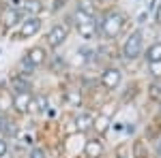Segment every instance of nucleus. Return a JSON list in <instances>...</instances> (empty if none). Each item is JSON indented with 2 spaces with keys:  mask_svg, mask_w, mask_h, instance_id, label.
I'll list each match as a JSON object with an SVG mask.
<instances>
[{
  "mask_svg": "<svg viewBox=\"0 0 161 158\" xmlns=\"http://www.w3.org/2000/svg\"><path fill=\"white\" fill-rule=\"evenodd\" d=\"M50 111H52L50 94L47 92H41V90H35V94H32V115L45 118Z\"/></svg>",
  "mask_w": 161,
  "mask_h": 158,
  "instance_id": "obj_12",
  "label": "nucleus"
},
{
  "mask_svg": "<svg viewBox=\"0 0 161 158\" xmlns=\"http://www.w3.org/2000/svg\"><path fill=\"white\" fill-rule=\"evenodd\" d=\"M153 17H155V24L161 26V0H159V4L155 7V15H153Z\"/></svg>",
  "mask_w": 161,
  "mask_h": 158,
  "instance_id": "obj_19",
  "label": "nucleus"
},
{
  "mask_svg": "<svg viewBox=\"0 0 161 158\" xmlns=\"http://www.w3.org/2000/svg\"><path fill=\"white\" fill-rule=\"evenodd\" d=\"M148 98L153 103H161V81H150L148 85Z\"/></svg>",
  "mask_w": 161,
  "mask_h": 158,
  "instance_id": "obj_15",
  "label": "nucleus"
},
{
  "mask_svg": "<svg viewBox=\"0 0 161 158\" xmlns=\"http://www.w3.org/2000/svg\"><path fill=\"white\" fill-rule=\"evenodd\" d=\"M144 49H146V38H144V30L142 28H136V30H131V32H127L123 38V43H120V58L125 62H137L142 58V54H144Z\"/></svg>",
  "mask_w": 161,
  "mask_h": 158,
  "instance_id": "obj_3",
  "label": "nucleus"
},
{
  "mask_svg": "<svg viewBox=\"0 0 161 158\" xmlns=\"http://www.w3.org/2000/svg\"><path fill=\"white\" fill-rule=\"evenodd\" d=\"M142 60H144L146 66L155 64V62H161V38H157V41H153V43L146 45L144 54H142Z\"/></svg>",
  "mask_w": 161,
  "mask_h": 158,
  "instance_id": "obj_13",
  "label": "nucleus"
},
{
  "mask_svg": "<svg viewBox=\"0 0 161 158\" xmlns=\"http://www.w3.org/2000/svg\"><path fill=\"white\" fill-rule=\"evenodd\" d=\"M129 15L120 7H108L97 15V38L103 43H116L120 37L127 34Z\"/></svg>",
  "mask_w": 161,
  "mask_h": 158,
  "instance_id": "obj_1",
  "label": "nucleus"
},
{
  "mask_svg": "<svg viewBox=\"0 0 161 158\" xmlns=\"http://www.w3.org/2000/svg\"><path fill=\"white\" fill-rule=\"evenodd\" d=\"M157 122H161V103L157 105Z\"/></svg>",
  "mask_w": 161,
  "mask_h": 158,
  "instance_id": "obj_21",
  "label": "nucleus"
},
{
  "mask_svg": "<svg viewBox=\"0 0 161 158\" xmlns=\"http://www.w3.org/2000/svg\"><path fill=\"white\" fill-rule=\"evenodd\" d=\"M22 19H24V13L17 7H9V4L2 2V7H0V32L2 34L13 32L17 26L22 24Z\"/></svg>",
  "mask_w": 161,
  "mask_h": 158,
  "instance_id": "obj_7",
  "label": "nucleus"
},
{
  "mask_svg": "<svg viewBox=\"0 0 161 158\" xmlns=\"http://www.w3.org/2000/svg\"><path fill=\"white\" fill-rule=\"evenodd\" d=\"M26 158H50V152L45 150V145L37 143V145H32V147L26 150Z\"/></svg>",
  "mask_w": 161,
  "mask_h": 158,
  "instance_id": "obj_14",
  "label": "nucleus"
},
{
  "mask_svg": "<svg viewBox=\"0 0 161 158\" xmlns=\"http://www.w3.org/2000/svg\"><path fill=\"white\" fill-rule=\"evenodd\" d=\"M114 158H133V156H131V150H129L127 145H120L116 152H114Z\"/></svg>",
  "mask_w": 161,
  "mask_h": 158,
  "instance_id": "obj_18",
  "label": "nucleus"
},
{
  "mask_svg": "<svg viewBox=\"0 0 161 158\" xmlns=\"http://www.w3.org/2000/svg\"><path fill=\"white\" fill-rule=\"evenodd\" d=\"M73 34V26H71V19H69V13H64V17L52 22V26L45 30V37H43V45L50 49L52 54L58 51L67 45V41Z\"/></svg>",
  "mask_w": 161,
  "mask_h": 158,
  "instance_id": "obj_2",
  "label": "nucleus"
},
{
  "mask_svg": "<svg viewBox=\"0 0 161 158\" xmlns=\"http://www.w3.org/2000/svg\"><path fill=\"white\" fill-rule=\"evenodd\" d=\"M11 156V141L0 137V158H9Z\"/></svg>",
  "mask_w": 161,
  "mask_h": 158,
  "instance_id": "obj_17",
  "label": "nucleus"
},
{
  "mask_svg": "<svg viewBox=\"0 0 161 158\" xmlns=\"http://www.w3.org/2000/svg\"><path fill=\"white\" fill-rule=\"evenodd\" d=\"M41 30H43V17L41 15H26L22 24L11 32V37L13 41H26V38L37 37Z\"/></svg>",
  "mask_w": 161,
  "mask_h": 158,
  "instance_id": "obj_6",
  "label": "nucleus"
},
{
  "mask_svg": "<svg viewBox=\"0 0 161 158\" xmlns=\"http://www.w3.org/2000/svg\"><path fill=\"white\" fill-rule=\"evenodd\" d=\"M7 88H9L11 92H35V90H37V88H35V79L17 73V71L9 73V77H7Z\"/></svg>",
  "mask_w": 161,
  "mask_h": 158,
  "instance_id": "obj_11",
  "label": "nucleus"
},
{
  "mask_svg": "<svg viewBox=\"0 0 161 158\" xmlns=\"http://www.w3.org/2000/svg\"><path fill=\"white\" fill-rule=\"evenodd\" d=\"M7 118H9V113H0V137L4 135V124H7Z\"/></svg>",
  "mask_w": 161,
  "mask_h": 158,
  "instance_id": "obj_20",
  "label": "nucleus"
},
{
  "mask_svg": "<svg viewBox=\"0 0 161 158\" xmlns=\"http://www.w3.org/2000/svg\"><path fill=\"white\" fill-rule=\"evenodd\" d=\"M71 124H73V133H95V126H97V115L92 109H80L71 115Z\"/></svg>",
  "mask_w": 161,
  "mask_h": 158,
  "instance_id": "obj_9",
  "label": "nucleus"
},
{
  "mask_svg": "<svg viewBox=\"0 0 161 158\" xmlns=\"http://www.w3.org/2000/svg\"><path fill=\"white\" fill-rule=\"evenodd\" d=\"M60 103L67 107V109L75 111L80 109H86V103H88V96L86 92L82 90V85L77 84V79H71V81H67V84L60 85Z\"/></svg>",
  "mask_w": 161,
  "mask_h": 158,
  "instance_id": "obj_4",
  "label": "nucleus"
},
{
  "mask_svg": "<svg viewBox=\"0 0 161 158\" xmlns=\"http://www.w3.org/2000/svg\"><path fill=\"white\" fill-rule=\"evenodd\" d=\"M105 156V141L97 133L88 135L82 145V158H103Z\"/></svg>",
  "mask_w": 161,
  "mask_h": 158,
  "instance_id": "obj_10",
  "label": "nucleus"
},
{
  "mask_svg": "<svg viewBox=\"0 0 161 158\" xmlns=\"http://www.w3.org/2000/svg\"><path fill=\"white\" fill-rule=\"evenodd\" d=\"M32 94L35 92H11V113L24 120L32 115Z\"/></svg>",
  "mask_w": 161,
  "mask_h": 158,
  "instance_id": "obj_8",
  "label": "nucleus"
},
{
  "mask_svg": "<svg viewBox=\"0 0 161 158\" xmlns=\"http://www.w3.org/2000/svg\"><path fill=\"white\" fill-rule=\"evenodd\" d=\"M123 81H125V73H123V69H120L118 64L108 62V64L101 66L99 77H97V84H99V88L105 92V94L118 92L120 85H123Z\"/></svg>",
  "mask_w": 161,
  "mask_h": 158,
  "instance_id": "obj_5",
  "label": "nucleus"
},
{
  "mask_svg": "<svg viewBox=\"0 0 161 158\" xmlns=\"http://www.w3.org/2000/svg\"><path fill=\"white\" fill-rule=\"evenodd\" d=\"M103 158H105V156H103Z\"/></svg>",
  "mask_w": 161,
  "mask_h": 158,
  "instance_id": "obj_23",
  "label": "nucleus"
},
{
  "mask_svg": "<svg viewBox=\"0 0 161 158\" xmlns=\"http://www.w3.org/2000/svg\"><path fill=\"white\" fill-rule=\"evenodd\" d=\"M146 71H148V79H150V81H161V62L148 64Z\"/></svg>",
  "mask_w": 161,
  "mask_h": 158,
  "instance_id": "obj_16",
  "label": "nucleus"
},
{
  "mask_svg": "<svg viewBox=\"0 0 161 158\" xmlns=\"http://www.w3.org/2000/svg\"><path fill=\"white\" fill-rule=\"evenodd\" d=\"M157 158H161V156H157Z\"/></svg>",
  "mask_w": 161,
  "mask_h": 158,
  "instance_id": "obj_22",
  "label": "nucleus"
}]
</instances>
